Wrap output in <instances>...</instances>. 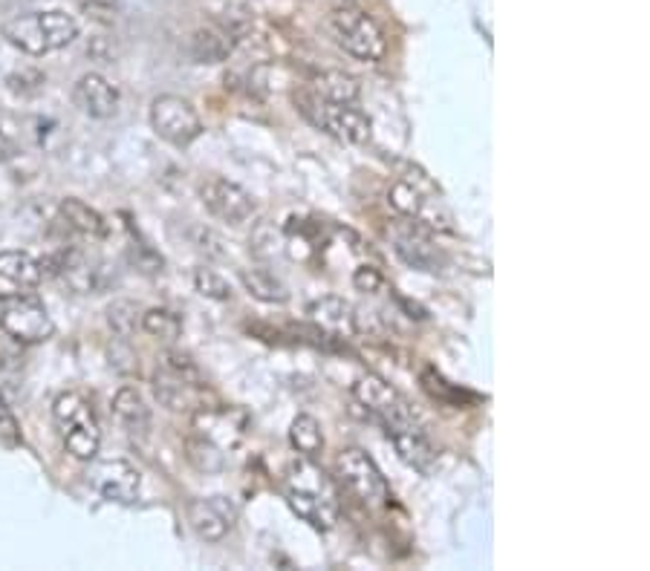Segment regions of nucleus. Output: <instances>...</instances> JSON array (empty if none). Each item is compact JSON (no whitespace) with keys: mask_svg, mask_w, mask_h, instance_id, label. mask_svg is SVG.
Returning <instances> with one entry per match:
<instances>
[{"mask_svg":"<svg viewBox=\"0 0 650 571\" xmlns=\"http://www.w3.org/2000/svg\"><path fill=\"white\" fill-rule=\"evenodd\" d=\"M284 499L295 517L309 522L315 531L336 528L338 517H342L336 485L324 477V470L315 465V459L301 456V462L290 465L284 479Z\"/></svg>","mask_w":650,"mask_h":571,"instance_id":"obj_1","label":"nucleus"},{"mask_svg":"<svg viewBox=\"0 0 650 571\" xmlns=\"http://www.w3.org/2000/svg\"><path fill=\"white\" fill-rule=\"evenodd\" d=\"M3 38L16 50L27 55H50L64 47H70L79 38V21L67 16L61 9H41V12H27L12 21L3 23Z\"/></svg>","mask_w":650,"mask_h":571,"instance_id":"obj_2","label":"nucleus"},{"mask_svg":"<svg viewBox=\"0 0 650 571\" xmlns=\"http://www.w3.org/2000/svg\"><path fill=\"white\" fill-rule=\"evenodd\" d=\"M52 421L59 427L67 453L79 462H93L102 448V427L95 419L93 407L81 392L67 390L52 401Z\"/></svg>","mask_w":650,"mask_h":571,"instance_id":"obj_3","label":"nucleus"},{"mask_svg":"<svg viewBox=\"0 0 650 571\" xmlns=\"http://www.w3.org/2000/svg\"><path fill=\"white\" fill-rule=\"evenodd\" d=\"M295 108L313 128L338 139L344 145H365V142H370V119L356 104L329 102V99L318 95L315 90H301V93H295Z\"/></svg>","mask_w":650,"mask_h":571,"instance_id":"obj_4","label":"nucleus"},{"mask_svg":"<svg viewBox=\"0 0 650 571\" xmlns=\"http://www.w3.org/2000/svg\"><path fill=\"white\" fill-rule=\"evenodd\" d=\"M329 35L342 47L347 55L365 64H376L387 55V38L382 27L367 16L365 9L353 7V3H338L329 12Z\"/></svg>","mask_w":650,"mask_h":571,"instance_id":"obj_5","label":"nucleus"},{"mask_svg":"<svg viewBox=\"0 0 650 571\" xmlns=\"http://www.w3.org/2000/svg\"><path fill=\"white\" fill-rule=\"evenodd\" d=\"M336 479L344 491L365 508H385L390 499V485L373 456L362 448H344L336 459Z\"/></svg>","mask_w":650,"mask_h":571,"instance_id":"obj_6","label":"nucleus"},{"mask_svg":"<svg viewBox=\"0 0 650 571\" xmlns=\"http://www.w3.org/2000/svg\"><path fill=\"white\" fill-rule=\"evenodd\" d=\"M353 398H356L358 407H365V412H370L373 419L385 427L387 436L417 421V416H414L408 401H405L385 378L373 376V373L356 378V384H353Z\"/></svg>","mask_w":650,"mask_h":571,"instance_id":"obj_7","label":"nucleus"},{"mask_svg":"<svg viewBox=\"0 0 650 571\" xmlns=\"http://www.w3.org/2000/svg\"><path fill=\"white\" fill-rule=\"evenodd\" d=\"M0 329L18 344H44L55 333V324L38 297L0 295Z\"/></svg>","mask_w":650,"mask_h":571,"instance_id":"obj_8","label":"nucleus"},{"mask_svg":"<svg viewBox=\"0 0 650 571\" xmlns=\"http://www.w3.org/2000/svg\"><path fill=\"white\" fill-rule=\"evenodd\" d=\"M151 128L162 142L174 147H189L203 136V119L194 110V104L183 95H156L151 102Z\"/></svg>","mask_w":650,"mask_h":571,"instance_id":"obj_9","label":"nucleus"},{"mask_svg":"<svg viewBox=\"0 0 650 571\" xmlns=\"http://www.w3.org/2000/svg\"><path fill=\"white\" fill-rule=\"evenodd\" d=\"M394 254L414 272L439 275L448 266V254L437 246L434 232H428L417 220H403L394 228Z\"/></svg>","mask_w":650,"mask_h":571,"instance_id":"obj_10","label":"nucleus"},{"mask_svg":"<svg viewBox=\"0 0 650 571\" xmlns=\"http://www.w3.org/2000/svg\"><path fill=\"white\" fill-rule=\"evenodd\" d=\"M44 275H55L75 292V295H95L108 283V268L99 257H90L81 248H64L41 261Z\"/></svg>","mask_w":650,"mask_h":571,"instance_id":"obj_11","label":"nucleus"},{"mask_svg":"<svg viewBox=\"0 0 650 571\" xmlns=\"http://www.w3.org/2000/svg\"><path fill=\"white\" fill-rule=\"evenodd\" d=\"M200 200H203L205 211L212 214L214 220L226 225H246L248 220L257 214L255 196L248 194L243 185L232 180H223V176H209V180L200 185Z\"/></svg>","mask_w":650,"mask_h":571,"instance_id":"obj_12","label":"nucleus"},{"mask_svg":"<svg viewBox=\"0 0 650 571\" xmlns=\"http://www.w3.org/2000/svg\"><path fill=\"white\" fill-rule=\"evenodd\" d=\"M185 513H189L191 531H194L203 542L226 540L228 531L237 526V517H241V511L234 506V499L223 497V493L191 499Z\"/></svg>","mask_w":650,"mask_h":571,"instance_id":"obj_13","label":"nucleus"},{"mask_svg":"<svg viewBox=\"0 0 650 571\" xmlns=\"http://www.w3.org/2000/svg\"><path fill=\"white\" fill-rule=\"evenodd\" d=\"M90 482L108 502H119V506H131L140 497L142 473L124 459H108L99 462L90 473Z\"/></svg>","mask_w":650,"mask_h":571,"instance_id":"obj_14","label":"nucleus"},{"mask_svg":"<svg viewBox=\"0 0 650 571\" xmlns=\"http://www.w3.org/2000/svg\"><path fill=\"white\" fill-rule=\"evenodd\" d=\"M154 384V396L162 407H169L171 412H194L203 405V381H194V378H185L180 373H171L160 364L151 378Z\"/></svg>","mask_w":650,"mask_h":571,"instance_id":"obj_15","label":"nucleus"},{"mask_svg":"<svg viewBox=\"0 0 650 571\" xmlns=\"http://www.w3.org/2000/svg\"><path fill=\"white\" fill-rule=\"evenodd\" d=\"M73 104L90 119H110L119 110V90L104 75L84 73L75 81Z\"/></svg>","mask_w":650,"mask_h":571,"instance_id":"obj_16","label":"nucleus"},{"mask_svg":"<svg viewBox=\"0 0 650 571\" xmlns=\"http://www.w3.org/2000/svg\"><path fill=\"white\" fill-rule=\"evenodd\" d=\"M307 315L318 329L329 335H356L358 333V315L351 300L338 295L318 297L307 306Z\"/></svg>","mask_w":650,"mask_h":571,"instance_id":"obj_17","label":"nucleus"},{"mask_svg":"<svg viewBox=\"0 0 650 571\" xmlns=\"http://www.w3.org/2000/svg\"><path fill=\"white\" fill-rule=\"evenodd\" d=\"M113 412H116L119 425L124 427V434L131 439H145L151 434V407L142 398V392L136 387H122L113 398Z\"/></svg>","mask_w":650,"mask_h":571,"instance_id":"obj_18","label":"nucleus"},{"mask_svg":"<svg viewBox=\"0 0 650 571\" xmlns=\"http://www.w3.org/2000/svg\"><path fill=\"white\" fill-rule=\"evenodd\" d=\"M234 32L226 27H203L191 35L189 52L197 64H220L234 52Z\"/></svg>","mask_w":650,"mask_h":571,"instance_id":"obj_19","label":"nucleus"},{"mask_svg":"<svg viewBox=\"0 0 650 571\" xmlns=\"http://www.w3.org/2000/svg\"><path fill=\"white\" fill-rule=\"evenodd\" d=\"M59 214H61V220H64L67 228L79 234V237H84V239L108 237V223H104L102 214H99L95 208H90L88 203L75 200V196H67V200H61Z\"/></svg>","mask_w":650,"mask_h":571,"instance_id":"obj_20","label":"nucleus"},{"mask_svg":"<svg viewBox=\"0 0 650 571\" xmlns=\"http://www.w3.org/2000/svg\"><path fill=\"white\" fill-rule=\"evenodd\" d=\"M387 439L394 441L396 453H399V459H403L405 465H410V468L417 470H428V465H431L434 459V450L428 436H425V430L419 427V421L403 427V430H396V434H390Z\"/></svg>","mask_w":650,"mask_h":571,"instance_id":"obj_21","label":"nucleus"},{"mask_svg":"<svg viewBox=\"0 0 650 571\" xmlns=\"http://www.w3.org/2000/svg\"><path fill=\"white\" fill-rule=\"evenodd\" d=\"M44 277V268L41 261H35L32 254L27 252H0V281L12 283V286H21V289H32Z\"/></svg>","mask_w":650,"mask_h":571,"instance_id":"obj_22","label":"nucleus"},{"mask_svg":"<svg viewBox=\"0 0 650 571\" xmlns=\"http://www.w3.org/2000/svg\"><path fill=\"white\" fill-rule=\"evenodd\" d=\"M243 289L248 297H255L261 304H286L290 300V289L281 277H275L266 268H243L241 272Z\"/></svg>","mask_w":650,"mask_h":571,"instance_id":"obj_23","label":"nucleus"},{"mask_svg":"<svg viewBox=\"0 0 650 571\" xmlns=\"http://www.w3.org/2000/svg\"><path fill=\"white\" fill-rule=\"evenodd\" d=\"M290 445L304 459H318L324 453V430L318 419H313L307 412L295 416L293 425H290Z\"/></svg>","mask_w":650,"mask_h":571,"instance_id":"obj_24","label":"nucleus"},{"mask_svg":"<svg viewBox=\"0 0 650 571\" xmlns=\"http://www.w3.org/2000/svg\"><path fill=\"white\" fill-rule=\"evenodd\" d=\"M313 90L329 102L338 104H356L358 95H362V88H358V79L347 73H338V70H327V73L315 75Z\"/></svg>","mask_w":650,"mask_h":571,"instance_id":"obj_25","label":"nucleus"},{"mask_svg":"<svg viewBox=\"0 0 650 571\" xmlns=\"http://www.w3.org/2000/svg\"><path fill=\"white\" fill-rule=\"evenodd\" d=\"M185 450H189V462L200 470V473H220L226 468V453L220 445H214L212 439L194 434L189 441H185Z\"/></svg>","mask_w":650,"mask_h":571,"instance_id":"obj_26","label":"nucleus"},{"mask_svg":"<svg viewBox=\"0 0 650 571\" xmlns=\"http://www.w3.org/2000/svg\"><path fill=\"white\" fill-rule=\"evenodd\" d=\"M140 326L145 329L148 335H151V338L165 340V344L176 340V338H180V333H183V320H180V315H174L171 309H148V312H142Z\"/></svg>","mask_w":650,"mask_h":571,"instance_id":"obj_27","label":"nucleus"},{"mask_svg":"<svg viewBox=\"0 0 650 571\" xmlns=\"http://www.w3.org/2000/svg\"><path fill=\"white\" fill-rule=\"evenodd\" d=\"M194 289L200 292L203 297H209V300H217V304H226V300H232V283L226 281L223 275H217L214 268H197L194 272Z\"/></svg>","mask_w":650,"mask_h":571,"instance_id":"obj_28","label":"nucleus"},{"mask_svg":"<svg viewBox=\"0 0 650 571\" xmlns=\"http://www.w3.org/2000/svg\"><path fill=\"white\" fill-rule=\"evenodd\" d=\"M140 318H142L140 309H136L133 304H128V300H119V304H113L108 309V324L119 338H131L136 324H140Z\"/></svg>","mask_w":650,"mask_h":571,"instance_id":"obj_29","label":"nucleus"},{"mask_svg":"<svg viewBox=\"0 0 650 571\" xmlns=\"http://www.w3.org/2000/svg\"><path fill=\"white\" fill-rule=\"evenodd\" d=\"M75 3L84 16L99 23H113V18L122 12V0H75Z\"/></svg>","mask_w":650,"mask_h":571,"instance_id":"obj_30","label":"nucleus"},{"mask_svg":"<svg viewBox=\"0 0 650 571\" xmlns=\"http://www.w3.org/2000/svg\"><path fill=\"white\" fill-rule=\"evenodd\" d=\"M160 364L165 369H171V373H180V376H185V378L203 381V373H200V367L194 364V358H191L189 353H180V349H169V353L162 355Z\"/></svg>","mask_w":650,"mask_h":571,"instance_id":"obj_31","label":"nucleus"},{"mask_svg":"<svg viewBox=\"0 0 650 571\" xmlns=\"http://www.w3.org/2000/svg\"><path fill=\"white\" fill-rule=\"evenodd\" d=\"M0 441L3 445H21V425H18L16 412L3 396H0Z\"/></svg>","mask_w":650,"mask_h":571,"instance_id":"obj_32","label":"nucleus"},{"mask_svg":"<svg viewBox=\"0 0 650 571\" xmlns=\"http://www.w3.org/2000/svg\"><path fill=\"white\" fill-rule=\"evenodd\" d=\"M382 283H385V277H382V272L376 266H358L356 272H353V289L356 292H365V295H373V292L382 289Z\"/></svg>","mask_w":650,"mask_h":571,"instance_id":"obj_33","label":"nucleus"},{"mask_svg":"<svg viewBox=\"0 0 650 571\" xmlns=\"http://www.w3.org/2000/svg\"><path fill=\"white\" fill-rule=\"evenodd\" d=\"M338 3H356V0H338Z\"/></svg>","mask_w":650,"mask_h":571,"instance_id":"obj_34","label":"nucleus"}]
</instances>
